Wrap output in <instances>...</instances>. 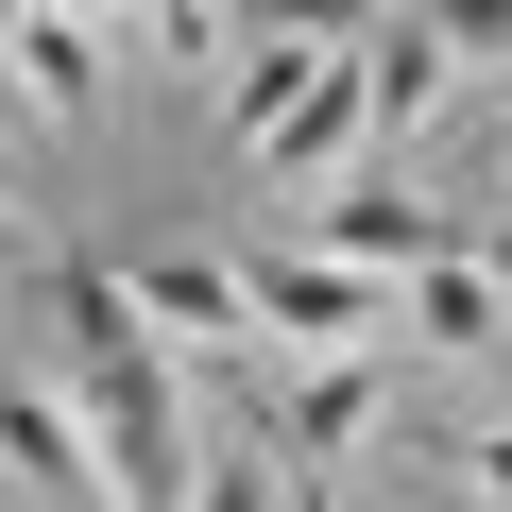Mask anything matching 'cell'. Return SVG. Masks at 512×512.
<instances>
[{
  "mask_svg": "<svg viewBox=\"0 0 512 512\" xmlns=\"http://www.w3.org/2000/svg\"><path fill=\"white\" fill-rule=\"evenodd\" d=\"M52 325H69V393H86V427H103L120 495H188V478H205V444H188L171 342L120 308V274H69V291H52Z\"/></svg>",
  "mask_w": 512,
  "mask_h": 512,
  "instance_id": "6da1fadb",
  "label": "cell"
},
{
  "mask_svg": "<svg viewBox=\"0 0 512 512\" xmlns=\"http://www.w3.org/2000/svg\"><path fill=\"white\" fill-rule=\"evenodd\" d=\"M393 325H410V342H444V359H495V342H512V291L478 274V239H427L410 274H393Z\"/></svg>",
  "mask_w": 512,
  "mask_h": 512,
  "instance_id": "8992f818",
  "label": "cell"
},
{
  "mask_svg": "<svg viewBox=\"0 0 512 512\" xmlns=\"http://www.w3.org/2000/svg\"><path fill=\"white\" fill-rule=\"evenodd\" d=\"M0 222H18V137H0Z\"/></svg>",
  "mask_w": 512,
  "mask_h": 512,
  "instance_id": "2e32d148",
  "label": "cell"
},
{
  "mask_svg": "<svg viewBox=\"0 0 512 512\" xmlns=\"http://www.w3.org/2000/svg\"><path fill=\"white\" fill-rule=\"evenodd\" d=\"M495 171H512V120H495Z\"/></svg>",
  "mask_w": 512,
  "mask_h": 512,
  "instance_id": "e0dca14e",
  "label": "cell"
},
{
  "mask_svg": "<svg viewBox=\"0 0 512 512\" xmlns=\"http://www.w3.org/2000/svg\"><path fill=\"white\" fill-rule=\"evenodd\" d=\"M325 69V35H274V18H222V137L256 154V137H274L291 120V86Z\"/></svg>",
  "mask_w": 512,
  "mask_h": 512,
  "instance_id": "30bf717a",
  "label": "cell"
},
{
  "mask_svg": "<svg viewBox=\"0 0 512 512\" xmlns=\"http://www.w3.org/2000/svg\"><path fill=\"white\" fill-rule=\"evenodd\" d=\"M359 444H376V342H308L274 461H291V478H325V461H359Z\"/></svg>",
  "mask_w": 512,
  "mask_h": 512,
  "instance_id": "ba28073f",
  "label": "cell"
},
{
  "mask_svg": "<svg viewBox=\"0 0 512 512\" xmlns=\"http://www.w3.org/2000/svg\"><path fill=\"white\" fill-rule=\"evenodd\" d=\"M478 274H495V291H512V222H495V239H478Z\"/></svg>",
  "mask_w": 512,
  "mask_h": 512,
  "instance_id": "9a60e30c",
  "label": "cell"
},
{
  "mask_svg": "<svg viewBox=\"0 0 512 512\" xmlns=\"http://www.w3.org/2000/svg\"><path fill=\"white\" fill-rule=\"evenodd\" d=\"M222 18H274V35H325V52H359V35H376V0H222Z\"/></svg>",
  "mask_w": 512,
  "mask_h": 512,
  "instance_id": "7c38bea8",
  "label": "cell"
},
{
  "mask_svg": "<svg viewBox=\"0 0 512 512\" xmlns=\"http://www.w3.org/2000/svg\"><path fill=\"white\" fill-rule=\"evenodd\" d=\"M359 69H376V137H427V120H444V86H461L444 18H410V35H359Z\"/></svg>",
  "mask_w": 512,
  "mask_h": 512,
  "instance_id": "8fae6325",
  "label": "cell"
},
{
  "mask_svg": "<svg viewBox=\"0 0 512 512\" xmlns=\"http://www.w3.org/2000/svg\"><path fill=\"white\" fill-rule=\"evenodd\" d=\"M120 308H137L171 359H274V342H256V291H239V256H120Z\"/></svg>",
  "mask_w": 512,
  "mask_h": 512,
  "instance_id": "3957f363",
  "label": "cell"
},
{
  "mask_svg": "<svg viewBox=\"0 0 512 512\" xmlns=\"http://www.w3.org/2000/svg\"><path fill=\"white\" fill-rule=\"evenodd\" d=\"M239 291H256V342H274V359H308V342H393V274H359V256H325V239L239 256Z\"/></svg>",
  "mask_w": 512,
  "mask_h": 512,
  "instance_id": "7a4b0ae2",
  "label": "cell"
},
{
  "mask_svg": "<svg viewBox=\"0 0 512 512\" xmlns=\"http://www.w3.org/2000/svg\"><path fill=\"white\" fill-rule=\"evenodd\" d=\"M461 478H478V495H512V427H478V444H461Z\"/></svg>",
  "mask_w": 512,
  "mask_h": 512,
  "instance_id": "5bb4252c",
  "label": "cell"
},
{
  "mask_svg": "<svg viewBox=\"0 0 512 512\" xmlns=\"http://www.w3.org/2000/svg\"><path fill=\"white\" fill-rule=\"evenodd\" d=\"M359 154H393V137H376V69H359V52H325V69L291 86V120L256 137V188H342Z\"/></svg>",
  "mask_w": 512,
  "mask_h": 512,
  "instance_id": "277c9868",
  "label": "cell"
},
{
  "mask_svg": "<svg viewBox=\"0 0 512 512\" xmlns=\"http://www.w3.org/2000/svg\"><path fill=\"white\" fill-rule=\"evenodd\" d=\"M103 52H120L103 18H69V0H35V18L0 35V86H18L35 120H86V103H103Z\"/></svg>",
  "mask_w": 512,
  "mask_h": 512,
  "instance_id": "9c48e42d",
  "label": "cell"
},
{
  "mask_svg": "<svg viewBox=\"0 0 512 512\" xmlns=\"http://www.w3.org/2000/svg\"><path fill=\"white\" fill-rule=\"evenodd\" d=\"M308 239H325V256H359V274H410V256L444 239V205H427V188H393V171L359 154L342 188H308Z\"/></svg>",
  "mask_w": 512,
  "mask_h": 512,
  "instance_id": "52a82bcc",
  "label": "cell"
},
{
  "mask_svg": "<svg viewBox=\"0 0 512 512\" xmlns=\"http://www.w3.org/2000/svg\"><path fill=\"white\" fill-rule=\"evenodd\" d=\"M0 478L18 495H120V461H103V427H86L69 376H0Z\"/></svg>",
  "mask_w": 512,
  "mask_h": 512,
  "instance_id": "5b68a950",
  "label": "cell"
},
{
  "mask_svg": "<svg viewBox=\"0 0 512 512\" xmlns=\"http://www.w3.org/2000/svg\"><path fill=\"white\" fill-rule=\"evenodd\" d=\"M444 18V52H512V0H427Z\"/></svg>",
  "mask_w": 512,
  "mask_h": 512,
  "instance_id": "4fadbf2b",
  "label": "cell"
}]
</instances>
